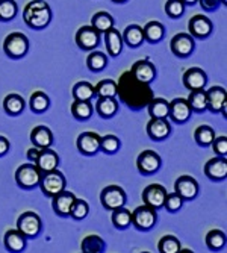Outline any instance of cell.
<instances>
[{"label": "cell", "instance_id": "6da1fadb", "mask_svg": "<svg viewBox=\"0 0 227 253\" xmlns=\"http://www.w3.org/2000/svg\"><path fill=\"white\" fill-rule=\"evenodd\" d=\"M117 96L133 111L143 109L153 99V91L149 84L135 79L130 72L121 75L117 84Z\"/></svg>", "mask_w": 227, "mask_h": 253}, {"label": "cell", "instance_id": "7a4b0ae2", "mask_svg": "<svg viewBox=\"0 0 227 253\" xmlns=\"http://www.w3.org/2000/svg\"><path fill=\"white\" fill-rule=\"evenodd\" d=\"M23 20L31 29H44L52 20V9L44 0H32L23 9Z\"/></svg>", "mask_w": 227, "mask_h": 253}, {"label": "cell", "instance_id": "3957f363", "mask_svg": "<svg viewBox=\"0 0 227 253\" xmlns=\"http://www.w3.org/2000/svg\"><path fill=\"white\" fill-rule=\"evenodd\" d=\"M38 187H39V190L42 191V194L45 197H53L58 193H61V191L65 190L67 180H65L64 174L58 169H55L52 171L41 173Z\"/></svg>", "mask_w": 227, "mask_h": 253}, {"label": "cell", "instance_id": "277c9868", "mask_svg": "<svg viewBox=\"0 0 227 253\" xmlns=\"http://www.w3.org/2000/svg\"><path fill=\"white\" fill-rule=\"evenodd\" d=\"M3 52L11 59H21L29 52V40L25 34L12 32L3 41Z\"/></svg>", "mask_w": 227, "mask_h": 253}, {"label": "cell", "instance_id": "5b68a950", "mask_svg": "<svg viewBox=\"0 0 227 253\" xmlns=\"http://www.w3.org/2000/svg\"><path fill=\"white\" fill-rule=\"evenodd\" d=\"M126 200H127L126 191L118 185H108L100 193V203L108 211L121 208V206H124Z\"/></svg>", "mask_w": 227, "mask_h": 253}, {"label": "cell", "instance_id": "8992f818", "mask_svg": "<svg viewBox=\"0 0 227 253\" xmlns=\"http://www.w3.org/2000/svg\"><path fill=\"white\" fill-rule=\"evenodd\" d=\"M17 229L25 235L26 238H37L41 234V229H42V221L39 218V215L37 212L28 211V212H23L18 220H17Z\"/></svg>", "mask_w": 227, "mask_h": 253}, {"label": "cell", "instance_id": "52a82bcc", "mask_svg": "<svg viewBox=\"0 0 227 253\" xmlns=\"http://www.w3.org/2000/svg\"><path fill=\"white\" fill-rule=\"evenodd\" d=\"M156 221H157V214L156 210H153L151 206L143 205L132 212V224L141 232H147L150 229H153Z\"/></svg>", "mask_w": 227, "mask_h": 253}, {"label": "cell", "instance_id": "ba28073f", "mask_svg": "<svg viewBox=\"0 0 227 253\" xmlns=\"http://www.w3.org/2000/svg\"><path fill=\"white\" fill-rule=\"evenodd\" d=\"M39 170L35 167V164H23L15 171V182L17 185L23 190H34L39 183Z\"/></svg>", "mask_w": 227, "mask_h": 253}, {"label": "cell", "instance_id": "9c48e42d", "mask_svg": "<svg viewBox=\"0 0 227 253\" xmlns=\"http://www.w3.org/2000/svg\"><path fill=\"white\" fill-rule=\"evenodd\" d=\"M161 164H162V159L154 150H144L136 158V169L144 176H150L159 171Z\"/></svg>", "mask_w": 227, "mask_h": 253}, {"label": "cell", "instance_id": "30bf717a", "mask_svg": "<svg viewBox=\"0 0 227 253\" xmlns=\"http://www.w3.org/2000/svg\"><path fill=\"white\" fill-rule=\"evenodd\" d=\"M195 47L194 38L189 34H177L170 41V50L177 58H188L192 55Z\"/></svg>", "mask_w": 227, "mask_h": 253}, {"label": "cell", "instance_id": "8fae6325", "mask_svg": "<svg viewBox=\"0 0 227 253\" xmlns=\"http://www.w3.org/2000/svg\"><path fill=\"white\" fill-rule=\"evenodd\" d=\"M167 197L165 187L159 185V183H151V185L146 187L143 191V202L147 206H151L153 210H161L164 208V202Z\"/></svg>", "mask_w": 227, "mask_h": 253}, {"label": "cell", "instance_id": "7c38bea8", "mask_svg": "<svg viewBox=\"0 0 227 253\" xmlns=\"http://www.w3.org/2000/svg\"><path fill=\"white\" fill-rule=\"evenodd\" d=\"M76 44L82 50H94L100 44V34L93 26H82L76 32Z\"/></svg>", "mask_w": 227, "mask_h": 253}, {"label": "cell", "instance_id": "4fadbf2b", "mask_svg": "<svg viewBox=\"0 0 227 253\" xmlns=\"http://www.w3.org/2000/svg\"><path fill=\"white\" fill-rule=\"evenodd\" d=\"M188 29H189V35L192 38H198V40H204L208 38L212 34L214 25L212 21L206 17V15H194L189 23H188Z\"/></svg>", "mask_w": 227, "mask_h": 253}, {"label": "cell", "instance_id": "5bb4252c", "mask_svg": "<svg viewBox=\"0 0 227 253\" xmlns=\"http://www.w3.org/2000/svg\"><path fill=\"white\" fill-rule=\"evenodd\" d=\"M76 146L85 156H94L100 152V135L96 132H83L77 136Z\"/></svg>", "mask_w": 227, "mask_h": 253}, {"label": "cell", "instance_id": "9a60e30c", "mask_svg": "<svg viewBox=\"0 0 227 253\" xmlns=\"http://www.w3.org/2000/svg\"><path fill=\"white\" fill-rule=\"evenodd\" d=\"M174 190L176 193L184 199V200H194L198 196V183L192 176H180L177 177V180L174 182Z\"/></svg>", "mask_w": 227, "mask_h": 253}, {"label": "cell", "instance_id": "2e32d148", "mask_svg": "<svg viewBox=\"0 0 227 253\" xmlns=\"http://www.w3.org/2000/svg\"><path fill=\"white\" fill-rule=\"evenodd\" d=\"M191 114H192V109L188 103L187 99H182V97H177L174 99L173 102H170V112H168V117L177 123V125H184L187 123L189 119H191Z\"/></svg>", "mask_w": 227, "mask_h": 253}, {"label": "cell", "instance_id": "e0dca14e", "mask_svg": "<svg viewBox=\"0 0 227 253\" xmlns=\"http://www.w3.org/2000/svg\"><path fill=\"white\" fill-rule=\"evenodd\" d=\"M130 73H132V76L135 79H138L140 82L150 84L156 78V67H154V64L149 58H144V59L136 61L132 65Z\"/></svg>", "mask_w": 227, "mask_h": 253}, {"label": "cell", "instance_id": "ac0fdd59", "mask_svg": "<svg viewBox=\"0 0 227 253\" xmlns=\"http://www.w3.org/2000/svg\"><path fill=\"white\" fill-rule=\"evenodd\" d=\"M34 164L39 170V173L52 171V170L58 169V166H59V156L50 147H47V149H39L38 156H37Z\"/></svg>", "mask_w": 227, "mask_h": 253}, {"label": "cell", "instance_id": "d6986e66", "mask_svg": "<svg viewBox=\"0 0 227 253\" xmlns=\"http://www.w3.org/2000/svg\"><path fill=\"white\" fill-rule=\"evenodd\" d=\"M146 129L153 141H164L171 133V126L167 119H151Z\"/></svg>", "mask_w": 227, "mask_h": 253}, {"label": "cell", "instance_id": "ffe728a7", "mask_svg": "<svg viewBox=\"0 0 227 253\" xmlns=\"http://www.w3.org/2000/svg\"><path fill=\"white\" fill-rule=\"evenodd\" d=\"M53 202H52V208L55 211L56 215L59 217H70V210H72V205L76 199V196L70 191H61L58 193L56 196L52 197Z\"/></svg>", "mask_w": 227, "mask_h": 253}, {"label": "cell", "instance_id": "44dd1931", "mask_svg": "<svg viewBox=\"0 0 227 253\" xmlns=\"http://www.w3.org/2000/svg\"><path fill=\"white\" fill-rule=\"evenodd\" d=\"M182 81H184L185 88H188L189 91L204 89V86H206V84H208V76L201 70V68L192 67V68H188V70L184 73Z\"/></svg>", "mask_w": 227, "mask_h": 253}, {"label": "cell", "instance_id": "7402d4cb", "mask_svg": "<svg viewBox=\"0 0 227 253\" xmlns=\"http://www.w3.org/2000/svg\"><path fill=\"white\" fill-rule=\"evenodd\" d=\"M204 174L211 180H224L227 177V159L224 156L209 159L204 166Z\"/></svg>", "mask_w": 227, "mask_h": 253}, {"label": "cell", "instance_id": "603a6c76", "mask_svg": "<svg viewBox=\"0 0 227 253\" xmlns=\"http://www.w3.org/2000/svg\"><path fill=\"white\" fill-rule=\"evenodd\" d=\"M105 42H106V50H108L109 56L117 58L121 55L124 42H123L121 34L115 28H112L108 32H105Z\"/></svg>", "mask_w": 227, "mask_h": 253}, {"label": "cell", "instance_id": "cb8c5ba5", "mask_svg": "<svg viewBox=\"0 0 227 253\" xmlns=\"http://www.w3.org/2000/svg\"><path fill=\"white\" fill-rule=\"evenodd\" d=\"M31 141L38 149H47L53 144V133L47 126H37L31 132Z\"/></svg>", "mask_w": 227, "mask_h": 253}, {"label": "cell", "instance_id": "d4e9b609", "mask_svg": "<svg viewBox=\"0 0 227 253\" xmlns=\"http://www.w3.org/2000/svg\"><path fill=\"white\" fill-rule=\"evenodd\" d=\"M5 247L12 252V253H20L26 249V243H28V238L23 235L18 229H11L5 234Z\"/></svg>", "mask_w": 227, "mask_h": 253}, {"label": "cell", "instance_id": "484cf974", "mask_svg": "<svg viewBox=\"0 0 227 253\" xmlns=\"http://www.w3.org/2000/svg\"><path fill=\"white\" fill-rule=\"evenodd\" d=\"M224 102H226V89L223 86H212L206 91L208 111L218 114Z\"/></svg>", "mask_w": 227, "mask_h": 253}, {"label": "cell", "instance_id": "4316f807", "mask_svg": "<svg viewBox=\"0 0 227 253\" xmlns=\"http://www.w3.org/2000/svg\"><path fill=\"white\" fill-rule=\"evenodd\" d=\"M144 32V41L150 42V44H157L161 42L165 37V28L162 23L159 21H149L147 25L143 28Z\"/></svg>", "mask_w": 227, "mask_h": 253}, {"label": "cell", "instance_id": "83f0119b", "mask_svg": "<svg viewBox=\"0 0 227 253\" xmlns=\"http://www.w3.org/2000/svg\"><path fill=\"white\" fill-rule=\"evenodd\" d=\"M121 38H123V42H126L129 47H132V49L140 47V45H143V42H144L143 28L138 25H130L123 31Z\"/></svg>", "mask_w": 227, "mask_h": 253}, {"label": "cell", "instance_id": "f1b7e54d", "mask_svg": "<svg viewBox=\"0 0 227 253\" xmlns=\"http://www.w3.org/2000/svg\"><path fill=\"white\" fill-rule=\"evenodd\" d=\"M118 100L115 97H99L96 103V111L102 119H111L118 111Z\"/></svg>", "mask_w": 227, "mask_h": 253}, {"label": "cell", "instance_id": "f546056e", "mask_svg": "<svg viewBox=\"0 0 227 253\" xmlns=\"http://www.w3.org/2000/svg\"><path fill=\"white\" fill-rule=\"evenodd\" d=\"M149 114L151 119H167L168 112H170V102H167L165 99L161 97H153L149 105H147Z\"/></svg>", "mask_w": 227, "mask_h": 253}, {"label": "cell", "instance_id": "4dcf8cb0", "mask_svg": "<svg viewBox=\"0 0 227 253\" xmlns=\"http://www.w3.org/2000/svg\"><path fill=\"white\" fill-rule=\"evenodd\" d=\"M25 108H26L25 99L18 94H14V93L8 94L3 100V109L8 116H12V117L20 116V114L25 111Z\"/></svg>", "mask_w": 227, "mask_h": 253}, {"label": "cell", "instance_id": "1f68e13d", "mask_svg": "<svg viewBox=\"0 0 227 253\" xmlns=\"http://www.w3.org/2000/svg\"><path fill=\"white\" fill-rule=\"evenodd\" d=\"M114 25H115V21H114V17L105 11H100L97 14L93 15V18H91V26H93L99 34H105L108 32L109 29L114 28Z\"/></svg>", "mask_w": 227, "mask_h": 253}, {"label": "cell", "instance_id": "d6a6232c", "mask_svg": "<svg viewBox=\"0 0 227 253\" xmlns=\"http://www.w3.org/2000/svg\"><path fill=\"white\" fill-rule=\"evenodd\" d=\"M93 112H94V108L89 100H75L72 105V114L76 120L85 122L93 116Z\"/></svg>", "mask_w": 227, "mask_h": 253}, {"label": "cell", "instance_id": "836d02e7", "mask_svg": "<svg viewBox=\"0 0 227 253\" xmlns=\"http://www.w3.org/2000/svg\"><path fill=\"white\" fill-rule=\"evenodd\" d=\"M82 253H103L106 250L105 241L99 235H88L80 244Z\"/></svg>", "mask_w": 227, "mask_h": 253}, {"label": "cell", "instance_id": "e575fe53", "mask_svg": "<svg viewBox=\"0 0 227 253\" xmlns=\"http://www.w3.org/2000/svg\"><path fill=\"white\" fill-rule=\"evenodd\" d=\"M194 140L200 147H209L215 140V130L211 126H198L194 132Z\"/></svg>", "mask_w": 227, "mask_h": 253}, {"label": "cell", "instance_id": "d590c367", "mask_svg": "<svg viewBox=\"0 0 227 253\" xmlns=\"http://www.w3.org/2000/svg\"><path fill=\"white\" fill-rule=\"evenodd\" d=\"M191 109L194 112H204V111H208V103H206V91L204 89H192L191 91V94L189 97L187 99Z\"/></svg>", "mask_w": 227, "mask_h": 253}, {"label": "cell", "instance_id": "8d00e7d4", "mask_svg": "<svg viewBox=\"0 0 227 253\" xmlns=\"http://www.w3.org/2000/svg\"><path fill=\"white\" fill-rule=\"evenodd\" d=\"M29 106H31V111L35 112V114H42L49 109L50 106V99L49 96L42 93V91H35V93L31 96V100H29Z\"/></svg>", "mask_w": 227, "mask_h": 253}, {"label": "cell", "instance_id": "74e56055", "mask_svg": "<svg viewBox=\"0 0 227 253\" xmlns=\"http://www.w3.org/2000/svg\"><path fill=\"white\" fill-rule=\"evenodd\" d=\"M73 97L75 100H91L96 97V89L89 82L80 81L73 86Z\"/></svg>", "mask_w": 227, "mask_h": 253}, {"label": "cell", "instance_id": "f35d334b", "mask_svg": "<svg viewBox=\"0 0 227 253\" xmlns=\"http://www.w3.org/2000/svg\"><path fill=\"white\" fill-rule=\"evenodd\" d=\"M112 223L117 229H120V231L127 229L132 224V212L129 210H126L124 206L114 210L112 211Z\"/></svg>", "mask_w": 227, "mask_h": 253}, {"label": "cell", "instance_id": "ab89813d", "mask_svg": "<svg viewBox=\"0 0 227 253\" xmlns=\"http://www.w3.org/2000/svg\"><path fill=\"white\" fill-rule=\"evenodd\" d=\"M97 97H117V84L112 79H105L94 86Z\"/></svg>", "mask_w": 227, "mask_h": 253}, {"label": "cell", "instance_id": "60d3db41", "mask_svg": "<svg viewBox=\"0 0 227 253\" xmlns=\"http://www.w3.org/2000/svg\"><path fill=\"white\" fill-rule=\"evenodd\" d=\"M227 237L223 231H218V229H214V231H209L206 235V246L211 250H221L226 246Z\"/></svg>", "mask_w": 227, "mask_h": 253}, {"label": "cell", "instance_id": "b9f144b4", "mask_svg": "<svg viewBox=\"0 0 227 253\" xmlns=\"http://www.w3.org/2000/svg\"><path fill=\"white\" fill-rule=\"evenodd\" d=\"M180 249V241L174 235H165L157 243V250L161 253H179Z\"/></svg>", "mask_w": 227, "mask_h": 253}, {"label": "cell", "instance_id": "7bdbcfd3", "mask_svg": "<svg viewBox=\"0 0 227 253\" xmlns=\"http://www.w3.org/2000/svg\"><path fill=\"white\" fill-rule=\"evenodd\" d=\"M108 65V56L103 52H93L86 58V67L91 72H102Z\"/></svg>", "mask_w": 227, "mask_h": 253}, {"label": "cell", "instance_id": "ee69618b", "mask_svg": "<svg viewBox=\"0 0 227 253\" xmlns=\"http://www.w3.org/2000/svg\"><path fill=\"white\" fill-rule=\"evenodd\" d=\"M120 140L118 136L115 135H105V136H100V150L108 153V155H114L120 150Z\"/></svg>", "mask_w": 227, "mask_h": 253}, {"label": "cell", "instance_id": "f6af8a7d", "mask_svg": "<svg viewBox=\"0 0 227 253\" xmlns=\"http://www.w3.org/2000/svg\"><path fill=\"white\" fill-rule=\"evenodd\" d=\"M17 3L14 0H0V21H11L17 15Z\"/></svg>", "mask_w": 227, "mask_h": 253}, {"label": "cell", "instance_id": "bcb514c9", "mask_svg": "<svg viewBox=\"0 0 227 253\" xmlns=\"http://www.w3.org/2000/svg\"><path fill=\"white\" fill-rule=\"evenodd\" d=\"M89 214V205L83 199H75L72 210H70V217L73 220H83Z\"/></svg>", "mask_w": 227, "mask_h": 253}, {"label": "cell", "instance_id": "7dc6e473", "mask_svg": "<svg viewBox=\"0 0 227 253\" xmlns=\"http://www.w3.org/2000/svg\"><path fill=\"white\" fill-rule=\"evenodd\" d=\"M184 202H185V200L182 199L176 191L171 193V194L167 193V197H165V202H164V208H165L168 212L174 214V212H177V211L182 210V206H184Z\"/></svg>", "mask_w": 227, "mask_h": 253}, {"label": "cell", "instance_id": "c3c4849f", "mask_svg": "<svg viewBox=\"0 0 227 253\" xmlns=\"http://www.w3.org/2000/svg\"><path fill=\"white\" fill-rule=\"evenodd\" d=\"M165 12L170 18H180L185 14V5L182 3V0H167Z\"/></svg>", "mask_w": 227, "mask_h": 253}, {"label": "cell", "instance_id": "681fc988", "mask_svg": "<svg viewBox=\"0 0 227 253\" xmlns=\"http://www.w3.org/2000/svg\"><path fill=\"white\" fill-rule=\"evenodd\" d=\"M212 149L217 153V156H224L227 155V138L226 136H218L212 141Z\"/></svg>", "mask_w": 227, "mask_h": 253}, {"label": "cell", "instance_id": "f907efd6", "mask_svg": "<svg viewBox=\"0 0 227 253\" xmlns=\"http://www.w3.org/2000/svg\"><path fill=\"white\" fill-rule=\"evenodd\" d=\"M200 2V6L204 9V11H217L221 5V0H197Z\"/></svg>", "mask_w": 227, "mask_h": 253}, {"label": "cell", "instance_id": "816d5d0a", "mask_svg": "<svg viewBox=\"0 0 227 253\" xmlns=\"http://www.w3.org/2000/svg\"><path fill=\"white\" fill-rule=\"evenodd\" d=\"M9 152V140L0 135V156H3Z\"/></svg>", "mask_w": 227, "mask_h": 253}, {"label": "cell", "instance_id": "f5cc1de1", "mask_svg": "<svg viewBox=\"0 0 227 253\" xmlns=\"http://www.w3.org/2000/svg\"><path fill=\"white\" fill-rule=\"evenodd\" d=\"M38 152H39L38 147H34V149H29V150H28L26 156H28V159L31 161V163H35V159H37V156H38Z\"/></svg>", "mask_w": 227, "mask_h": 253}, {"label": "cell", "instance_id": "db71d44e", "mask_svg": "<svg viewBox=\"0 0 227 253\" xmlns=\"http://www.w3.org/2000/svg\"><path fill=\"white\" fill-rule=\"evenodd\" d=\"M182 3H184L185 6H192L197 3V0H182Z\"/></svg>", "mask_w": 227, "mask_h": 253}, {"label": "cell", "instance_id": "11a10c76", "mask_svg": "<svg viewBox=\"0 0 227 253\" xmlns=\"http://www.w3.org/2000/svg\"><path fill=\"white\" fill-rule=\"evenodd\" d=\"M111 2H114V3H124V2H127V0H111Z\"/></svg>", "mask_w": 227, "mask_h": 253}, {"label": "cell", "instance_id": "9f6ffc18", "mask_svg": "<svg viewBox=\"0 0 227 253\" xmlns=\"http://www.w3.org/2000/svg\"><path fill=\"white\" fill-rule=\"evenodd\" d=\"M221 3H224V5H226V3H227V0H221Z\"/></svg>", "mask_w": 227, "mask_h": 253}]
</instances>
